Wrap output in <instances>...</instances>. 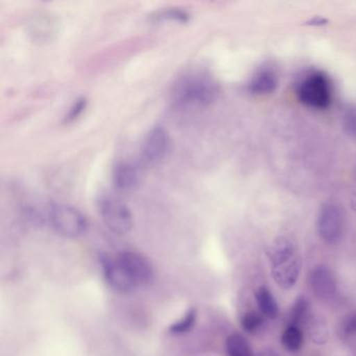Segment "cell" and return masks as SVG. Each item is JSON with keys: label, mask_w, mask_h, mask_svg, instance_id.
<instances>
[{"label": "cell", "mask_w": 356, "mask_h": 356, "mask_svg": "<svg viewBox=\"0 0 356 356\" xmlns=\"http://www.w3.org/2000/svg\"><path fill=\"white\" fill-rule=\"evenodd\" d=\"M312 310L309 300L304 296H299L293 302L289 312V325L303 327L306 321L312 316Z\"/></svg>", "instance_id": "17"}, {"label": "cell", "mask_w": 356, "mask_h": 356, "mask_svg": "<svg viewBox=\"0 0 356 356\" xmlns=\"http://www.w3.org/2000/svg\"><path fill=\"white\" fill-rule=\"evenodd\" d=\"M302 270V260L299 256L280 264L276 268H272L270 274L275 283L283 289H291L295 286L299 279Z\"/></svg>", "instance_id": "11"}, {"label": "cell", "mask_w": 356, "mask_h": 356, "mask_svg": "<svg viewBox=\"0 0 356 356\" xmlns=\"http://www.w3.org/2000/svg\"><path fill=\"white\" fill-rule=\"evenodd\" d=\"M303 327H305L308 337L316 345H324L328 341L330 332H329L328 324L323 316L312 312Z\"/></svg>", "instance_id": "14"}, {"label": "cell", "mask_w": 356, "mask_h": 356, "mask_svg": "<svg viewBox=\"0 0 356 356\" xmlns=\"http://www.w3.org/2000/svg\"><path fill=\"white\" fill-rule=\"evenodd\" d=\"M255 301L258 312L264 318L275 320L279 316V306L272 291L266 286H260L255 293Z\"/></svg>", "instance_id": "15"}, {"label": "cell", "mask_w": 356, "mask_h": 356, "mask_svg": "<svg viewBox=\"0 0 356 356\" xmlns=\"http://www.w3.org/2000/svg\"><path fill=\"white\" fill-rule=\"evenodd\" d=\"M225 349L228 356H255L251 345L241 333H231L225 341Z\"/></svg>", "instance_id": "16"}, {"label": "cell", "mask_w": 356, "mask_h": 356, "mask_svg": "<svg viewBox=\"0 0 356 356\" xmlns=\"http://www.w3.org/2000/svg\"><path fill=\"white\" fill-rule=\"evenodd\" d=\"M47 222L58 234L67 238H76L86 232V216L72 205L51 204L47 211Z\"/></svg>", "instance_id": "4"}, {"label": "cell", "mask_w": 356, "mask_h": 356, "mask_svg": "<svg viewBox=\"0 0 356 356\" xmlns=\"http://www.w3.org/2000/svg\"><path fill=\"white\" fill-rule=\"evenodd\" d=\"M304 332L301 327L287 325L281 334V345L286 351L295 353L300 351L304 345Z\"/></svg>", "instance_id": "18"}, {"label": "cell", "mask_w": 356, "mask_h": 356, "mask_svg": "<svg viewBox=\"0 0 356 356\" xmlns=\"http://www.w3.org/2000/svg\"><path fill=\"white\" fill-rule=\"evenodd\" d=\"M343 129L346 135L356 141V105L346 110L343 116Z\"/></svg>", "instance_id": "22"}, {"label": "cell", "mask_w": 356, "mask_h": 356, "mask_svg": "<svg viewBox=\"0 0 356 356\" xmlns=\"http://www.w3.org/2000/svg\"><path fill=\"white\" fill-rule=\"evenodd\" d=\"M99 211L104 224L115 234H127L134 226V218L130 208L124 202L111 195H104L99 199Z\"/></svg>", "instance_id": "5"}, {"label": "cell", "mask_w": 356, "mask_h": 356, "mask_svg": "<svg viewBox=\"0 0 356 356\" xmlns=\"http://www.w3.org/2000/svg\"><path fill=\"white\" fill-rule=\"evenodd\" d=\"M57 24L54 22L53 17L49 14H38L31 18L29 24V33L33 40L38 42L51 41L54 35H56Z\"/></svg>", "instance_id": "13"}, {"label": "cell", "mask_w": 356, "mask_h": 356, "mask_svg": "<svg viewBox=\"0 0 356 356\" xmlns=\"http://www.w3.org/2000/svg\"><path fill=\"white\" fill-rule=\"evenodd\" d=\"M327 22H328V20L325 19L324 17H314L307 22V24H309V26H325V24H327Z\"/></svg>", "instance_id": "25"}, {"label": "cell", "mask_w": 356, "mask_h": 356, "mask_svg": "<svg viewBox=\"0 0 356 356\" xmlns=\"http://www.w3.org/2000/svg\"><path fill=\"white\" fill-rule=\"evenodd\" d=\"M259 356H280V354L277 353V352L274 351V350L268 349L264 350V351L262 352Z\"/></svg>", "instance_id": "26"}, {"label": "cell", "mask_w": 356, "mask_h": 356, "mask_svg": "<svg viewBox=\"0 0 356 356\" xmlns=\"http://www.w3.org/2000/svg\"><path fill=\"white\" fill-rule=\"evenodd\" d=\"M86 107V99L82 97V99H78V101L72 105V107L70 108V112H68L67 115L64 118V122H65V124H70V122H74V120H78V118L82 115Z\"/></svg>", "instance_id": "23"}, {"label": "cell", "mask_w": 356, "mask_h": 356, "mask_svg": "<svg viewBox=\"0 0 356 356\" xmlns=\"http://www.w3.org/2000/svg\"><path fill=\"white\" fill-rule=\"evenodd\" d=\"M309 287L312 293L322 301H330L337 291V277L331 268L326 266H318L310 272Z\"/></svg>", "instance_id": "8"}, {"label": "cell", "mask_w": 356, "mask_h": 356, "mask_svg": "<svg viewBox=\"0 0 356 356\" xmlns=\"http://www.w3.org/2000/svg\"><path fill=\"white\" fill-rule=\"evenodd\" d=\"M140 168L132 163H122L114 170L113 182L120 191H135L140 184Z\"/></svg>", "instance_id": "12"}, {"label": "cell", "mask_w": 356, "mask_h": 356, "mask_svg": "<svg viewBox=\"0 0 356 356\" xmlns=\"http://www.w3.org/2000/svg\"><path fill=\"white\" fill-rule=\"evenodd\" d=\"M264 316L259 312L251 310L245 312L241 320V328L250 334L257 332L264 325Z\"/></svg>", "instance_id": "21"}, {"label": "cell", "mask_w": 356, "mask_h": 356, "mask_svg": "<svg viewBox=\"0 0 356 356\" xmlns=\"http://www.w3.org/2000/svg\"><path fill=\"white\" fill-rule=\"evenodd\" d=\"M104 277L108 285L122 293H131L151 284L155 278V268L151 260L134 251H124L99 257Z\"/></svg>", "instance_id": "1"}, {"label": "cell", "mask_w": 356, "mask_h": 356, "mask_svg": "<svg viewBox=\"0 0 356 356\" xmlns=\"http://www.w3.org/2000/svg\"><path fill=\"white\" fill-rule=\"evenodd\" d=\"M316 228L318 236L324 243L333 245L341 241L346 229L343 208L333 202L323 204L318 211Z\"/></svg>", "instance_id": "6"}, {"label": "cell", "mask_w": 356, "mask_h": 356, "mask_svg": "<svg viewBox=\"0 0 356 356\" xmlns=\"http://www.w3.org/2000/svg\"><path fill=\"white\" fill-rule=\"evenodd\" d=\"M266 254L272 268H276L298 256L295 243L286 236L275 238L266 248Z\"/></svg>", "instance_id": "10"}, {"label": "cell", "mask_w": 356, "mask_h": 356, "mask_svg": "<svg viewBox=\"0 0 356 356\" xmlns=\"http://www.w3.org/2000/svg\"><path fill=\"white\" fill-rule=\"evenodd\" d=\"M343 331L347 335H356V314L347 318L343 325Z\"/></svg>", "instance_id": "24"}, {"label": "cell", "mask_w": 356, "mask_h": 356, "mask_svg": "<svg viewBox=\"0 0 356 356\" xmlns=\"http://www.w3.org/2000/svg\"><path fill=\"white\" fill-rule=\"evenodd\" d=\"M168 149L170 136L168 132L162 127H156L149 131L143 143L141 149V161L143 165L149 168L157 165L165 158Z\"/></svg>", "instance_id": "7"}, {"label": "cell", "mask_w": 356, "mask_h": 356, "mask_svg": "<svg viewBox=\"0 0 356 356\" xmlns=\"http://www.w3.org/2000/svg\"><path fill=\"white\" fill-rule=\"evenodd\" d=\"M197 320V310L195 308H191L185 312L184 316L180 320L170 325L168 331L172 334H184V333L189 332L195 327Z\"/></svg>", "instance_id": "19"}, {"label": "cell", "mask_w": 356, "mask_h": 356, "mask_svg": "<svg viewBox=\"0 0 356 356\" xmlns=\"http://www.w3.org/2000/svg\"><path fill=\"white\" fill-rule=\"evenodd\" d=\"M279 78L274 68L264 66L252 76L247 85L248 91L256 97L272 95L278 88Z\"/></svg>", "instance_id": "9"}, {"label": "cell", "mask_w": 356, "mask_h": 356, "mask_svg": "<svg viewBox=\"0 0 356 356\" xmlns=\"http://www.w3.org/2000/svg\"><path fill=\"white\" fill-rule=\"evenodd\" d=\"M191 16L182 10L170 9L163 10V11L156 12L151 16L152 22H180V24H186Z\"/></svg>", "instance_id": "20"}, {"label": "cell", "mask_w": 356, "mask_h": 356, "mask_svg": "<svg viewBox=\"0 0 356 356\" xmlns=\"http://www.w3.org/2000/svg\"><path fill=\"white\" fill-rule=\"evenodd\" d=\"M296 95L300 103L316 110L328 109L332 103V83L328 74L312 70L298 82Z\"/></svg>", "instance_id": "3"}, {"label": "cell", "mask_w": 356, "mask_h": 356, "mask_svg": "<svg viewBox=\"0 0 356 356\" xmlns=\"http://www.w3.org/2000/svg\"><path fill=\"white\" fill-rule=\"evenodd\" d=\"M220 84L204 70H191L177 79L172 88V101L177 107H207L218 99Z\"/></svg>", "instance_id": "2"}]
</instances>
